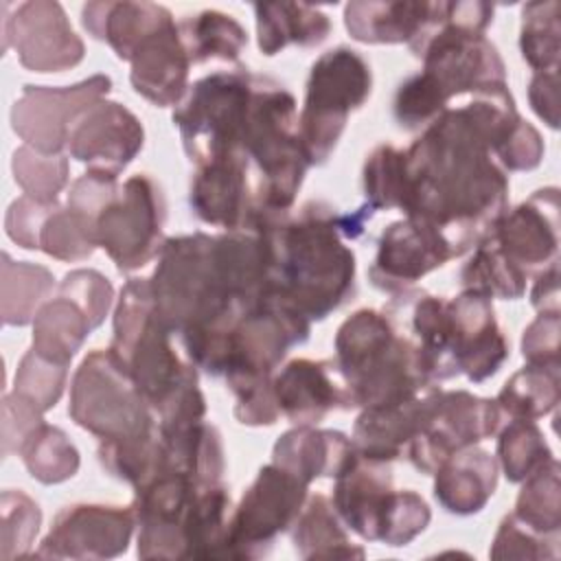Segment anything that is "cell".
Masks as SVG:
<instances>
[{"instance_id": "d4e9b609", "label": "cell", "mask_w": 561, "mask_h": 561, "mask_svg": "<svg viewBox=\"0 0 561 561\" xmlns=\"http://www.w3.org/2000/svg\"><path fill=\"white\" fill-rule=\"evenodd\" d=\"M432 388L427 386L410 399L364 408L353 427L355 451L386 462L401 458L423 425Z\"/></svg>"}, {"instance_id": "4dcf8cb0", "label": "cell", "mask_w": 561, "mask_h": 561, "mask_svg": "<svg viewBox=\"0 0 561 561\" xmlns=\"http://www.w3.org/2000/svg\"><path fill=\"white\" fill-rule=\"evenodd\" d=\"M296 552L302 559H362L364 548L351 543L333 502L322 493L309 495L291 524Z\"/></svg>"}, {"instance_id": "60d3db41", "label": "cell", "mask_w": 561, "mask_h": 561, "mask_svg": "<svg viewBox=\"0 0 561 561\" xmlns=\"http://www.w3.org/2000/svg\"><path fill=\"white\" fill-rule=\"evenodd\" d=\"M94 228L68 206H53L39 228L37 250L59 261H83L94 252Z\"/></svg>"}, {"instance_id": "4fadbf2b", "label": "cell", "mask_w": 561, "mask_h": 561, "mask_svg": "<svg viewBox=\"0 0 561 561\" xmlns=\"http://www.w3.org/2000/svg\"><path fill=\"white\" fill-rule=\"evenodd\" d=\"M504 421L495 399H482L467 390L432 388L427 412L419 434L410 440L405 458L423 473H434L451 454L478 445L497 432Z\"/></svg>"}, {"instance_id": "52a82bcc", "label": "cell", "mask_w": 561, "mask_h": 561, "mask_svg": "<svg viewBox=\"0 0 561 561\" xmlns=\"http://www.w3.org/2000/svg\"><path fill=\"white\" fill-rule=\"evenodd\" d=\"M254 72H213L191 85L173 112L184 151L195 164L243 156V134L254 90ZM245 158V156H243Z\"/></svg>"}, {"instance_id": "7a4b0ae2", "label": "cell", "mask_w": 561, "mask_h": 561, "mask_svg": "<svg viewBox=\"0 0 561 561\" xmlns=\"http://www.w3.org/2000/svg\"><path fill=\"white\" fill-rule=\"evenodd\" d=\"M272 250L270 291L298 307L309 320H322L355 291V254L342 241L340 215L324 202L289 210H252ZM245 224V226H248Z\"/></svg>"}, {"instance_id": "44dd1931", "label": "cell", "mask_w": 561, "mask_h": 561, "mask_svg": "<svg viewBox=\"0 0 561 561\" xmlns=\"http://www.w3.org/2000/svg\"><path fill=\"white\" fill-rule=\"evenodd\" d=\"M188 204L210 226L239 230L254 210L252 171L243 156H224L197 164L191 180Z\"/></svg>"}, {"instance_id": "cb8c5ba5", "label": "cell", "mask_w": 561, "mask_h": 561, "mask_svg": "<svg viewBox=\"0 0 561 561\" xmlns=\"http://www.w3.org/2000/svg\"><path fill=\"white\" fill-rule=\"evenodd\" d=\"M394 491L390 462L355 451L348 465L335 476L333 508L362 539L379 541Z\"/></svg>"}, {"instance_id": "8992f818", "label": "cell", "mask_w": 561, "mask_h": 561, "mask_svg": "<svg viewBox=\"0 0 561 561\" xmlns=\"http://www.w3.org/2000/svg\"><path fill=\"white\" fill-rule=\"evenodd\" d=\"M241 151L252 171L254 210H289L309 160L298 136L296 99L270 77L254 79Z\"/></svg>"}, {"instance_id": "681fc988", "label": "cell", "mask_w": 561, "mask_h": 561, "mask_svg": "<svg viewBox=\"0 0 561 561\" xmlns=\"http://www.w3.org/2000/svg\"><path fill=\"white\" fill-rule=\"evenodd\" d=\"M59 294L68 296L85 311L92 329L105 320L112 305V285L94 270H75L66 274L59 285Z\"/></svg>"}, {"instance_id": "3957f363", "label": "cell", "mask_w": 561, "mask_h": 561, "mask_svg": "<svg viewBox=\"0 0 561 561\" xmlns=\"http://www.w3.org/2000/svg\"><path fill=\"white\" fill-rule=\"evenodd\" d=\"M335 366L353 408L410 399L434 383L416 342L377 309H359L340 324Z\"/></svg>"}, {"instance_id": "484cf974", "label": "cell", "mask_w": 561, "mask_h": 561, "mask_svg": "<svg viewBox=\"0 0 561 561\" xmlns=\"http://www.w3.org/2000/svg\"><path fill=\"white\" fill-rule=\"evenodd\" d=\"M434 497L456 515L484 508L497 486V458L476 445L445 458L434 471Z\"/></svg>"}, {"instance_id": "816d5d0a", "label": "cell", "mask_w": 561, "mask_h": 561, "mask_svg": "<svg viewBox=\"0 0 561 561\" xmlns=\"http://www.w3.org/2000/svg\"><path fill=\"white\" fill-rule=\"evenodd\" d=\"M559 331H561V316L543 313L524 329L522 337V355L528 364L539 366H559Z\"/></svg>"}, {"instance_id": "ac0fdd59", "label": "cell", "mask_w": 561, "mask_h": 561, "mask_svg": "<svg viewBox=\"0 0 561 561\" xmlns=\"http://www.w3.org/2000/svg\"><path fill=\"white\" fill-rule=\"evenodd\" d=\"M140 121L116 101H96L85 107L68 134V151L92 171L118 175L142 149Z\"/></svg>"}, {"instance_id": "e0dca14e", "label": "cell", "mask_w": 561, "mask_h": 561, "mask_svg": "<svg viewBox=\"0 0 561 561\" xmlns=\"http://www.w3.org/2000/svg\"><path fill=\"white\" fill-rule=\"evenodd\" d=\"M136 526L131 506L72 504L66 506L44 537L37 557L110 559L127 550Z\"/></svg>"}, {"instance_id": "836d02e7", "label": "cell", "mask_w": 561, "mask_h": 561, "mask_svg": "<svg viewBox=\"0 0 561 561\" xmlns=\"http://www.w3.org/2000/svg\"><path fill=\"white\" fill-rule=\"evenodd\" d=\"M561 397L559 366L528 364L513 373L500 390L495 403L502 416L508 419H539L557 408Z\"/></svg>"}, {"instance_id": "1f68e13d", "label": "cell", "mask_w": 561, "mask_h": 561, "mask_svg": "<svg viewBox=\"0 0 561 561\" xmlns=\"http://www.w3.org/2000/svg\"><path fill=\"white\" fill-rule=\"evenodd\" d=\"M90 329L92 324L85 311L75 300L59 294L37 309L31 348L50 362L68 366Z\"/></svg>"}, {"instance_id": "8d00e7d4", "label": "cell", "mask_w": 561, "mask_h": 561, "mask_svg": "<svg viewBox=\"0 0 561 561\" xmlns=\"http://www.w3.org/2000/svg\"><path fill=\"white\" fill-rule=\"evenodd\" d=\"M528 274L517 267L489 237L478 243L473 256L460 272L465 289H476L489 298L517 300L526 291Z\"/></svg>"}, {"instance_id": "8fae6325", "label": "cell", "mask_w": 561, "mask_h": 561, "mask_svg": "<svg viewBox=\"0 0 561 561\" xmlns=\"http://www.w3.org/2000/svg\"><path fill=\"white\" fill-rule=\"evenodd\" d=\"M164 195L153 178L138 173L116 186L94 221L96 245L121 272H134L156 259L162 239Z\"/></svg>"}, {"instance_id": "7c38bea8", "label": "cell", "mask_w": 561, "mask_h": 561, "mask_svg": "<svg viewBox=\"0 0 561 561\" xmlns=\"http://www.w3.org/2000/svg\"><path fill=\"white\" fill-rule=\"evenodd\" d=\"M309 484L276 462L265 465L230 515L224 557L256 559L267 554L278 533L287 530L307 500Z\"/></svg>"}, {"instance_id": "d6986e66", "label": "cell", "mask_w": 561, "mask_h": 561, "mask_svg": "<svg viewBox=\"0 0 561 561\" xmlns=\"http://www.w3.org/2000/svg\"><path fill=\"white\" fill-rule=\"evenodd\" d=\"M449 309V359L456 375H467L471 381H484L500 370L508 357V344L502 335L491 298L465 289Z\"/></svg>"}, {"instance_id": "9a60e30c", "label": "cell", "mask_w": 561, "mask_h": 561, "mask_svg": "<svg viewBox=\"0 0 561 561\" xmlns=\"http://www.w3.org/2000/svg\"><path fill=\"white\" fill-rule=\"evenodd\" d=\"M2 13V48L7 50L13 44L24 68L33 72H64L83 59V42L72 31L59 2H22L13 15H9V4L4 2Z\"/></svg>"}, {"instance_id": "ffe728a7", "label": "cell", "mask_w": 561, "mask_h": 561, "mask_svg": "<svg viewBox=\"0 0 561 561\" xmlns=\"http://www.w3.org/2000/svg\"><path fill=\"white\" fill-rule=\"evenodd\" d=\"M489 239L526 274L557 261L559 252V191H535L513 210H504Z\"/></svg>"}, {"instance_id": "ba28073f", "label": "cell", "mask_w": 561, "mask_h": 561, "mask_svg": "<svg viewBox=\"0 0 561 561\" xmlns=\"http://www.w3.org/2000/svg\"><path fill=\"white\" fill-rule=\"evenodd\" d=\"M373 88L368 61L348 46L322 53L307 79L298 136L311 164H324L333 153L348 114L366 103Z\"/></svg>"}, {"instance_id": "2e32d148", "label": "cell", "mask_w": 561, "mask_h": 561, "mask_svg": "<svg viewBox=\"0 0 561 561\" xmlns=\"http://www.w3.org/2000/svg\"><path fill=\"white\" fill-rule=\"evenodd\" d=\"M458 256L451 241L430 221L405 217L390 224L377 243L370 280L377 289L405 296L432 270Z\"/></svg>"}, {"instance_id": "277c9868", "label": "cell", "mask_w": 561, "mask_h": 561, "mask_svg": "<svg viewBox=\"0 0 561 561\" xmlns=\"http://www.w3.org/2000/svg\"><path fill=\"white\" fill-rule=\"evenodd\" d=\"M156 313L171 333L230 324L241 316L215 256V237L204 232L164 241L149 278Z\"/></svg>"}, {"instance_id": "5b68a950", "label": "cell", "mask_w": 561, "mask_h": 561, "mask_svg": "<svg viewBox=\"0 0 561 561\" xmlns=\"http://www.w3.org/2000/svg\"><path fill=\"white\" fill-rule=\"evenodd\" d=\"M110 351L153 414L197 386L195 366L178 357L171 331L156 313L149 278H129L121 289Z\"/></svg>"}, {"instance_id": "f6af8a7d", "label": "cell", "mask_w": 561, "mask_h": 561, "mask_svg": "<svg viewBox=\"0 0 561 561\" xmlns=\"http://www.w3.org/2000/svg\"><path fill=\"white\" fill-rule=\"evenodd\" d=\"M42 524V511L24 491L7 489L2 493V559L28 552Z\"/></svg>"}, {"instance_id": "30bf717a", "label": "cell", "mask_w": 561, "mask_h": 561, "mask_svg": "<svg viewBox=\"0 0 561 561\" xmlns=\"http://www.w3.org/2000/svg\"><path fill=\"white\" fill-rule=\"evenodd\" d=\"M410 48L423 59V72L436 81L447 101L491 83H506V68L497 48L484 33L451 22L445 2H436L432 22Z\"/></svg>"}, {"instance_id": "603a6c76", "label": "cell", "mask_w": 561, "mask_h": 561, "mask_svg": "<svg viewBox=\"0 0 561 561\" xmlns=\"http://www.w3.org/2000/svg\"><path fill=\"white\" fill-rule=\"evenodd\" d=\"M134 90L158 107L180 105L186 94L191 57L173 15L145 35L131 57Z\"/></svg>"}, {"instance_id": "bcb514c9", "label": "cell", "mask_w": 561, "mask_h": 561, "mask_svg": "<svg viewBox=\"0 0 561 561\" xmlns=\"http://www.w3.org/2000/svg\"><path fill=\"white\" fill-rule=\"evenodd\" d=\"M447 103L449 101L436 81L421 70L399 85L394 96V116L403 127L416 129L421 125H430L440 112L449 107Z\"/></svg>"}, {"instance_id": "11a10c76", "label": "cell", "mask_w": 561, "mask_h": 561, "mask_svg": "<svg viewBox=\"0 0 561 561\" xmlns=\"http://www.w3.org/2000/svg\"><path fill=\"white\" fill-rule=\"evenodd\" d=\"M528 99L535 114L550 127H559V70L535 72L528 85Z\"/></svg>"}, {"instance_id": "d6a6232c", "label": "cell", "mask_w": 561, "mask_h": 561, "mask_svg": "<svg viewBox=\"0 0 561 561\" xmlns=\"http://www.w3.org/2000/svg\"><path fill=\"white\" fill-rule=\"evenodd\" d=\"M182 42L188 50L191 64L204 61H237L248 44L245 28L228 13L221 11H199L197 15H186L178 22Z\"/></svg>"}, {"instance_id": "ee69618b", "label": "cell", "mask_w": 561, "mask_h": 561, "mask_svg": "<svg viewBox=\"0 0 561 561\" xmlns=\"http://www.w3.org/2000/svg\"><path fill=\"white\" fill-rule=\"evenodd\" d=\"M66 377H68L66 364L50 362L39 353H35L33 348H28L18 366L13 392L26 397L42 412H46L59 401L66 386Z\"/></svg>"}, {"instance_id": "9f6ffc18", "label": "cell", "mask_w": 561, "mask_h": 561, "mask_svg": "<svg viewBox=\"0 0 561 561\" xmlns=\"http://www.w3.org/2000/svg\"><path fill=\"white\" fill-rule=\"evenodd\" d=\"M530 302L537 311L554 313L559 311V261L543 267L533 285Z\"/></svg>"}, {"instance_id": "f907efd6", "label": "cell", "mask_w": 561, "mask_h": 561, "mask_svg": "<svg viewBox=\"0 0 561 561\" xmlns=\"http://www.w3.org/2000/svg\"><path fill=\"white\" fill-rule=\"evenodd\" d=\"M493 156L497 164L508 171H530L539 167L543 158V140L528 121L519 118L497 142Z\"/></svg>"}, {"instance_id": "6da1fadb", "label": "cell", "mask_w": 561, "mask_h": 561, "mask_svg": "<svg viewBox=\"0 0 561 561\" xmlns=\"http://www.w3.org/2000/svg\"><path fill=\"white\" fill-rule=\"evenodd\" d=\"M506 83L471 92L440 112L405 151L401 210L436 226L460 256L482 243L508 204V178L493 149L519 121Z\"/></svg>"}, {"instance_id": "f5cc1de1", "label": "cell", "mask_w": 561, "mask_h": 561, "mask_svg": "<svg viewBox=\"0 0 561 561\" xmlns=\"http://www.w3.org/2000/svg\"><path fill=\"white\" fill-rule=\"evenodd\" d=\"M42 410L26 397L11 392L2 397V454L18 451L26 436L44 423Z\"/></svg>"}, {"instance_id": "9c48e42d", "label": "cell", "mask_w": 561, "mask_h": 561, "mask_svg": "<svg viewBox=\"0 0 561 561\" xmlns=\"http://www.w3.org/2000/svg\"><path fill=\"white\" fill-rule=\"evenodd\" d=\"M68 414L101 440H121L156 430L151 405L110 348H94L77 368Z\"/></svg>"}, {"instance_id": "f35d334b", "label": "cell", "mask_w": 561, "mask_h": 561, "mask_svg": "<svg viewBox=\"0 0 561 561\" xmlns=\"http://www.w3.org/2000/svg\"><path fill=\"white\" fill-rule=\"evenodd\" d=\"M561 4L557 0L528 2L522 9L519 50L535 72L559 70L561 50Z\"/></svg>"}, {"instance_id": "7dc6e473", "label": "cell", "mask_w": 561, "mask_h": 561, "mask_svg": "<svg viewBox=\"0 0 561 561\" xmlns=\"http://www.w3.org/2000/svg\"><path fill=\"white\" fill-rule=\"evenodd\" d=\"M489 554L493 559H557L559 537L537 535L511 513L502 519Z\"/></svg>"}, {"instance_id": "7402d4cb", "label": "cell", "mask_w": 561, "mask_h": 561, "mask_svg": "<svg viewBox=\"0 0 561 561\" xmlns=\"http://www.w3.org/2000/svg\"><path fill=\"white\" fill-rule=\"evenodd\" d=\"M272 390L280 416L294 425H313L331 410L353 408L335 362L327 359L300 357L287 362L272 377Z\"/></svg>"}, {"instance_id": "4316f807", "label": "cell", "mask_w": 561, "mask_h": 561, "mask_svg": "<svg viewBox=\"0 0 561 561\" xmlns=\"http://www.w3.org/2000/svg\"><path fill=\"white\" fill-rule=\"evenodd\" d=\"M355 456L351 438L337 430H316L311 425H296L285 432L274 449L272 462L291 471L307 484L316 478H335Z\"/></svg>"}, {"instance_id": "f546056e", "label": "cell", "mask_w": 561, "mask_h": 561, "mask_svg": "<svg viewBox=\"0 0 561 561\" xmlns=\"http://www.w3.org/2000/svg\"><path fill=\"white\" fill-rule=\"evenodd\" d=\"M254 13L259 48L267 57L289 44L318 46L331 31L329 15L305 2H256Z\"/></svg>"}, {"instance_id": "ab89813d", "label": "cell", "mask_w": 561, "mask_h": 561, "mask_svg": "<svg viewBox=\"0 0 561 561\" xmlns=\"http://www.w3.org/2000/svg\"><path fill=\"white\" fill-rule=\"evenodd\" d=\"M554 454L543 432L530 419H508L497 438V462L511 482L526 480Z\"/></svg>"}, {"instance_id": "83f0119b", "label": "cell", "mask_w": 561, "mask_h": 561, "mask_svg": "<svg viewBox=\"0 0 561 561\" xmlns=\"http://www.w3.org/2000/svg\"><path fill=\"white\" fill-rule=\"evenodd\" d=\"M436 13V2H348L344 24L364 44H412Z\"/></svg>"}, {"instance_id": "c3c4849f", "label": "cell", "mask_w": 561, "mask_h": 561, "mask_svg": "<svg viewBox=\"0 0 561 561\" xmlns=\"http://www.w3.org/2000/svg\"><path fill=\"white\" fill-rule=\"evenodd\" d=\"M430 519V506L419 493L410 489L394 491L379 541H383L386 546H408L416 535L427 528Z\"/></svg>"}, {"instance_id": "e575fe53", "label": "cell", "mask_w": 561, "mask_h": 561, "mask_svg": "<svg viewBox=\"0 0 561 561\" xmlns=\"http://www.w3.org/2000/svg\"><path fill=\"white\" fill-rule=\"evenodd\" d=\"M55 287V276L35 263L2 254V320L11 327L31 322Z\"/></svg>"}, {"instance_id": "d590c367", "label": "cell", "mask_w": 561, "mask_h": 561, "mask_svg": "<svg viewBox=\"0 0 561 561\" xmlns=\"http://www.w3.org/2000/svg\"><path fill=\"white\" fill-rule=\"evenodd\" d=\"M557 458L541 465L524 482L517 502L515 519L543 537H559L561 528V480Z\"/></svg>"}, {"instance_id": "5bb4252c", "label": "cell", "mask_w": 561, "mask_h": 561, "mask_svg": "<svg viewBox=\"0 0 561 561\" xmlns=\"http://www.w3.org/2000/svg\"><path fill=\"white\" fill-rule=\"evenodd\" d=\"M110 88L112 81L105 75L66 88L24 85L22 96L11 107V127L35 151L55 156L66 147L75 118L101 101Z\"/></svg>"}, {"instance_id": "f1b7e54d", "label": "cell", "mask_w": 561, "mask_h": 561, "mask_svg": "<svg viewBox=\"0 0 561 561\" xmlns=\"http://www.w3.org/2000/svg\"><path fill=\"white\" fill-rule=\"evenodd\" d=\"M169 18V9L153 2H88L81 11L83 28L94 39L107 42L125 61L138 42Z\"/></svg>"}, {"instance_id": "b9f144b4", "label": "cell", "mask_w": 561, "mask_h": 561, "mask_svg": "<svg viewBox=\"0 0 561 561\" xmlns=\"http://www.w3.org/2000/svg\"><path fill=\"white\" fill-rule=\"evenodd\" d=\"M366 206L375 210H390L403 206L405 195V151L392 145L373 149L364 164Z\"/></svg>"}, {"instance_id": "74e56055", "label": "cell", "mask_w": 561, "mask_h": 561, "mask_svg": "<svg viewBox=\"0 0 561 561\" xmlns=\"http://www.w3.org/2000/svg\"><path fill=\"white\" fill-rule=\"evenodd\" d=\"M28 473L42 484H57L72 478L79 469V451L70 438L53 425H37L20 445Z\"/></svg>"}, {"instance_id": "7bdbcfd3", "label": "cell", "mask_w": 561, "mask_h": 561, "mask_svg": "<svg viewBox=\"0 0 561 561\" xmlns=\"http://www.w3.org/2000/svg\"><path fill=\"white\" fill-rule=\"evenodd\" d=\"M11 169L24 195L44 204H57V195L68 182V160L61 153L46 156L28 145L13 151Z\"/></svg>"}, {"instance_id": "db71d44e", "label": "cell", "mask_w": 561, "mask_h": 561, "mask_svg": "<svg viewBox=\"0 0 561 561\" xmlns=\"http://www.w3.org/2000/svg\"><path fill=\"white\" fill-rule=\"evenodd\" d=\"M53 206L57 204H44L37 202L28 195L18 197L9 210H7V219H4V228L11 241H15L20 248L26 250H37V234L39 228L46 219V215L53 210Z\"/></svg>"}]
</instances>
